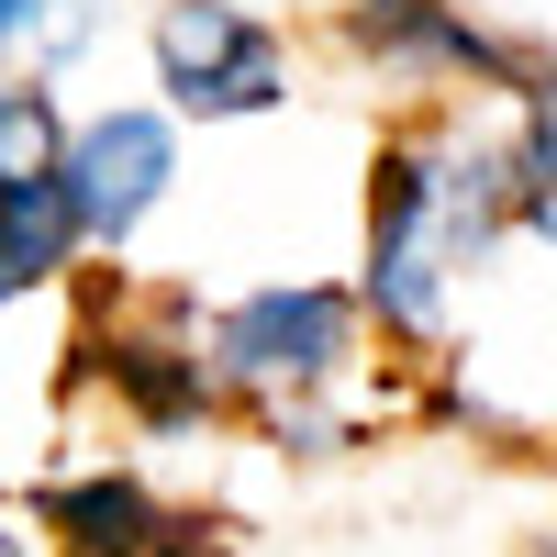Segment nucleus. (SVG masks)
Instances as JSON below:
<instances>
[{"label": "nucleus", "instance_id": "f257e3e1", "mask_svg": "<svg viewBox=\"0 0 557 557\" xmlns=\"http://www.w3.org/2000/svg\"><path fill=\"white\" fill-rule=\"evenodd\" d=\"M157 89L190 123H235L290 101V45L235 0H168L157 12Z\"/></svg>", "mask_w": 557, "mask_h": 557}, {"label": "nucleus", "instance_id": "f03ea898", "mask_svg": "<svg viewBox=\"0 0 557 557\" xmlns=\"http://www.w3.org/2000/svg\"><path fill=\"white\" fill-rule=\"evenodd\" d=\"M357 357V301L335 278H278V290H246L235 312L212 323V380L235 391H323Z\"/></svg>", "mask_w": 557, "mask_h": 557}, {"label": "nucleus", "instance_id": "7ed1b4c3", "mask_svg": "<svg viewBox=\"0 0 557 557\" xmlns=\"http://www.w3.org/2000/svg\"><path fill=\"white\" fill-rule=\"evenodd\" d=\"M57 178H67L89 246H134V223H146L168 201V178H178V134H168V112H101V123L67 134Z\"/></svg>", "mask_w": 557, "mask_h": 557}, {"label": "nucleus", "instance_id": "20e7f679", "mask_svg": "<svg viewBox=\"0 0 557 557\" xmlns=\"http://www.w3.org/2000/svg\"><path fill=\"white\" fill-rule=\"evenodd\" d=\"M101 368H112V401L134 412V424H190V412L223 391L212 357H201V335H178V312H134V323H112Z\"/></svg>", "mask_w": 557, "mask_h": 557}, {"label": "nucleus", "instance_id": "39448f33", "mask_svg": "<svg viewBox=\"0 0 557 557\" xmlns=\"http://www.w3.org/2000/svg\"><path fill=\"white\" fill-rule=\"evenodd\" d=\"M168 524H178V513H168L134 469H78V480L45 491V535H57L67 557H157Z\"/></svg>", "mask_w": 557, "mask_h": 557}, {"label": "nucleus", "instance_id": "423d86ee", "mask_svg": "<svg viewBox=\"0 0 557 557\" xmlns=\"http://www.w3.org/2000/svg\"><path fill=\"white\" fill-rule=\"evenodd\" d=\"M78 246H89V235H78L67 178H45V190H12V201H0V278H12V290H45V278H57Z\"/></svg>", "mask_w": 557, "mask_h": 557}, {"label": "nucleus", "instance_id": "0eeeda50", "mask_svg": "<svg viewBox=\"0 0 557 557\" xmlns=\"http://www.w3.org/2000/svg\"><path fill=\"white\" fill-rule=\"evenodd\" d=\"M57 168H67V112H57V89L0 78V201H12V190H45Z\"/></svg>", "mask_w": 557, "mask_h": 557}, {"label": "nucleus", "instance_id": "6e6552de", "mask_svg": "<svg viewBox=\"0 0 557 557\" xmlns=\"http://www.w3.org/2000/svg\"><path fill=\"white\" fill-rule=\"evenodd\" d=\"M513 201H557V78L524 101V134H513Z\"/></svg>", "mask_w": 557, "mask_h": 557}, {"label": "nucleus", "instance_id": "1a4fd4ad", "mask_svg": "<svg viewBox=\"0 0 557 557\" xmlns=\"http://www.w3.org/2000/svg\"><path fill=\"white\" fill-rule=\"evenodd\" d=\"M45 12H57V0H0V45H34Z\"/></svg>", "mask_w": 557, "mask_h": 557}, {"label": "nucleus", "instance_id": "9d476101", "mask_svg": "<svg viewBox=\"0 0 557 557\" xmlns=\"http://www.w3.org/2000/svg\"><path fill=\"white\" fill-rule=\"evenodd\" d=\"M157 557H235V546H223L212 524H168V546H157Z\"/></svg>", "mask_w": 557, "mask_h": 557}, {"label": "nucleus", "instance_id": "9b49d317", "mask_svg": "<svg viewBox=\"0 0 557 557\" xmlns=\"http://www.w3.org/2000/svg\"><path fill=\"white\" fill-rule=\"evenodd\" d=\"M0 301H12V278H0Z\"/></svg>", "mask_w": 557, "mask_h": 557}, {"label": "nucleus", "instance_id": "f8f14e48", "mask_svg": "<svg viewBox=\"0 0 557 557\" xmlns=\"http://www.w3.org/2000/svg\"><path fill=\"white\" fill-rule=\"evenodd\" d=\"M380 12H401V0H380Z\"/></svg>", "mask_w": 557, "mask_h": 557}]
</instances>
